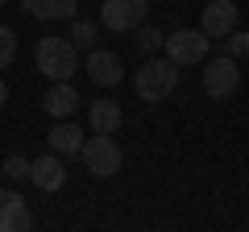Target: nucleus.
I'll return each instance as SVG.
<instances>
[{
  "instance_id": "nucleus-1",
  "label": "nucleus",
  "mask_w": 249,
  "mask_h": 232,
  "mask_svg": "<svg viewBox=\"0 0 249 232\" xmlns=\"http://www.w3.org/2000/svg\"><path fill=\"white\" fill-rule=\"evenodd\" d=\"M133 87H137V96H142L145 104L170 99L175 87H178V63H170V58H150V63H142V71L133 75Z\"/></svg>"
},
{
  "instance_id": "nucleus-2",
  "label": "nucleus",
  "mask_w": 249,
  "mask_h": 232,
  "mask_svg": "<svg viewBox=\"0 0 249 232\" xmlns=\"http://www.w3.org/2000/svg\"><path fill=\"white\" fill-rule=\"evenodd\" d=\"M34 63L46 79H71L79 71V50H75L71 37H37Z\"/></svg>"
},
{
  "instance_id": "nucleus-3",
  "label": "nucleus",
  "mask_w": 249,
  "mask_h": 232,
  "mask_svg": "<svg viewBox=\"0 0 249 232\" xmlns=\"http://www.w3.org/2000/svg\"><path fill=\"white\" fill-rule=\"evenodd\" d=\"M79 158H83V166H88V174H96V179H112L116 170L124 166V153H121V145L112 141V133L88 137L83 149H79Z\"/></svg>"
},
{
  "instance_id": "nucleus-4",
  "label": "nucleus",
  "mask_w": 249,
  "mask_h": 232,
  "mask_svg": "<svg viewBox=\"0 0 249 232\" xmlns=\"http://www.w3.org/2000/svg\"><path fill=\"white\" fill-rule=\"evenodd\" d=\"M208 46H212V37L204 33V29H175V33H166V58L178 66H196L208 58Z\"/></svg>"
},
{
  "instance_id": "nucleus-5",
  "label": "nucleus",
  "mask_w": 249,
  "mask_h": 232,
  "mask_svg": "<svg viewBox=\"0 0 249 232\" xmlns=\"http://www.w3.org/2000/svg\"><path fill=\"white\" fill-rule=\"evenodd\" d=\"M150 0H104L100 4V25L112 33H133L137 25H145Z\"/></svg>"
},
{
  "instance_id": "nucleus-6",
  "label": "nucleus",
  "mask_w": 249,
  "mask_h": 232,
  "mask_svg": "<svg viewBox=\"0 0 249 232\" xmlns=\"http://www.w3.org/2000/svg\"><path fill=\"white\" fill-rule=\"evenodd\" d=\"M241 83V71H237V58L232 54H220V58H208V71H204V91L212 99H229Z\"/></svg>"
},
{
  "instance_id": "nucleus-7",
  "label": "nucleus",
  "mask_w": 249,
  "mask_h": 232,
  "mask_svg": "<svg viewBox=\"0 0 249 232\" xmlns=\"http://www.w3.org/2000/svg\"><path fill=\"white\" fill-rule=\"evenodd\" d=\"M88 79L96 83V87H121V79H124V63H121V54L116 50H88Z\"/></svg>"
},
{
  "instance_id": "nucleus-8",
  "label": "nucleus",
  "mask_w": 249,
  "mask_h": 232,
  "mask_svg": "<svg viewBox=\"0 0 249 232\" xmlns=\"http://www.w3.org/2000/svg\"><path fill=\"white\" fill-rule=\"evenodd\" d=\"M29 179H34L37 191H62L67 187V166H62V153H42V158H34V166H29Z\"/></svg>"
},
{
  "instance_id": "nucleus-9",
  "label": "nucleus",
  "mask_w": 249,
  "mask_h": 232,
  "mask_svg": "<svg viewBox=\"0 0 249 232\" xmlns=\"http://www.w3.org/2000/svg\"><path fill=\"white\" fill-rule=\"evenodd\" d=\"M199 29H204L208 37H229L232 29H237V4H232V0H212V4H204Z\"/></svg>"
},
{
  "instance_id": "nucleus-10",
  "label": "nucleus",
  "mask_w": 249,
  "mask_h": 232,
  "mask_svg": "<svg viewBox=\"0 0 249 232\" xmlns=\"http://www.w3.org/2000/svg\"><path fill=\"white\" fill-rule=\"evenodd\" d=\"M34 215H29L25 199L17 191H0V232H29Z\"/></svg>"
},
{
  "instance_id": "nucleus-11",
  "label": "nucleus",
  "mask_w": 249,
  "mask_h": 232,
  "mask_svg": "<svg viewBox=\"0 0 249 232\" xmlns=\"http://www.w3.org/2000/svg\"><path fill=\"white\" fill-rule=\"evenodd\" d=\"M79 104H83L79 91H75V83H67V79H54V87L46 91V99H42V108L54 116V120H71Z\"/></svg>"
},
{
  "instance_id": "nucleus-12",
  "label": "nucleus",
  "mask_w": 249,
  "mask_h": 232,
  "mask_svg": "<svg viewBox=\"0 0 249 232\" xmlns=\"http://www.w3.org/2000/svg\"><path fill=\"white\" fill-rule=\"evenodd\" d=\"M21 9L37 21H71L79 17V0H21Z\"/></svg>"
},
{
  "instance_id": "nucleus-13",
  "label": "nucleus",
  "mask_w": 249,
  "mask_h": 232,
  "mask_svg": "<svg viewBox=\"0 0 249 232\" xmlns=\"http://www.w3.org/2000/svg\"><path fill=\"white\" fill-rule=\"evenodd\" d=\"M46 145H50L54 153H62V158H75V153L83 149V129L75 125V120H58V125L46 133Z\"/></svg>"
},
{
  "instance_id": "nucleus-14",
  "label": "nucleus",
  "mask_w": 249,
  "mask_h": 232,
  "mask_svg": "<svg viewBox=\"0 0 249 232\" xmlns=\"http://www.w3.org/2000/svg\"><path fill=\"white\" fill-rule=\"evenodd\" d=\"M88 116H91V129L96 133H116L121 129V104L116 99H91Z\"/></svg>"
},
{
  "instance_id": "nucleus-15",
  "label": "nucleus",
  "mask_w": 249,
  "mask_h": 232,
  "mask_svg": "<svg viewBox=\"0 0 249 232\" xmlns=\"http://www.w3.org/2000/svg\"><path fill=\"white\" fill-rule=\"evenodd\" d=\"M75 42V50H96V37H100V21L91 17H71V33H67Z\"/></svg>"
},
{
  "instance_id": "nucleus-16",
  "label": "nucleus",
  "mask_w": 249,
  "mask_h": 232,
  "mask_svg": "<svg viewBox=\"0 0 249 232\" xmlns=\"http://www.w3.org/2000/svg\"><path fill=\"white\" fill-rule=\"evenodd\" d=\"M133 46H137L142 54H154V50H162V46H166V33H162L158 25H150V21H145V25L133 29Z\"/></svg>"
},
{
  "instance_id": "nucleus-17",
  "label": "nucleus",
  "mask_w": 249,
  "mask_h": 232,
  "mask_svg": "<svg viewBox=\"0 0 249 232\" xmlns=\"http://www.w3.org/2000/svg\"><path fill=\"white\" fill-rule=\"evenodd\" d=\"M224 54H232V58H249V33H245V29H232V33L224 37Z\"/></svg>"
},
{
  "instance_id": "nucleus-18",
  "label": "nucleus",
  "mask_w": 249,
  "mask_h": 232,
  "mask_svg": "<svg viewBox=\"0 0 249 232\" xmlns=\"http://www.w3.org/2000/svg\"><path fill=\"white\" fill-rule=\"evenodd\" d=\"M13 58H17V33L0 25V71H4V66H9Z\"/></svg>"
},
{
  "instance_id": "nucleus-19",
  "label": "nucleus",
  "mask_w": 249,
  "mask_h": 232,
  "mask_svg": "<svg viewBox=\"0 0 249 232\" xmlns=\"http://www.w3.org/2000/svg\"><path fill=\"white\" fill-rule=\"evenodd\" d=\"M29 166H34V162L21 158V153H9V158H4V174H9V179H29Z\"/></svg>"
},
{
  "instance_id": "nucleus-20",
  "label": "nucleus",
  "mask_w": 249,
  "mask_h": 232,
  "mask_svg": "<svg viewBox=\"0 0 249 232\" xmlns=\"http://www.w3.org/2000/svg\"><path fill=\"white\" fill-rule=\"evenodd\" d=\"M4 104H9V83L0 79V108H4Z\"/></svg>"
},
{
  "instance_id": "nucleus-21",
  "label": "nucleus",
  "mask_w": 249,
  "mask_h": 232,
  "mask_svg": "<svg viewBox=\"0 0 249 232\" xmlns=\"http://www.w3.org/2000/svg\"><path fill=\"white\" fill-rule=\"evenodd\" d=\"M4 4H9V0H0V9H4Z\"/></svg>"
}]
</instances>
